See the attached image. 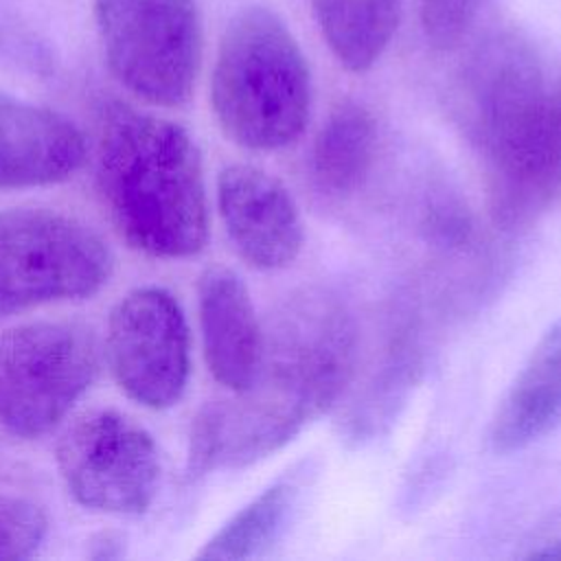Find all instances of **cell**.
Segmentation results:
<instances>
[{
  "instance_id": "8",
  "label": "cell",
  "mask_w": 561,
  "mask_h": 561,
  "mask_svg": "<svg viewBox=\"0 0 561 561\" xmlns=\"http://www.w3.org/2000/svg\"><path fill=\"white\" fill-rule=\"evenodd\" d=\"M59 476L77 504L110 515H140L158 493L153 436L127 414L99 408L77 416L55 447Z\"/></svg>"
},
{
  "instance_id": "22",
  "label": "cell",
  "mask_w": 561,
  "mask_h": 561,
  "mask_svg": "<svg viewBox=\"0 0 561 561\" xmlns=\"http://www.w3.org/2000/svg\"><path fill=\"white\" fill-rule=\"evenodd\" d=\"M528 557H530V559H561V539L550 541V543H543L541 548L533 550Z\"/></svg>"
},
{
  "instance_id": "14",
  "label": "cell",
  "mask_w": 561,
  "mask_h": 561,
  "mask_svg": "<svg viewBox=\"0 0 561 561\" xmlns=\"http://www.w3.org/2000/svg\"><path fill=\"white\" fill-rule=\"evenodd\" d=\"M561 423V318L539 337L491 423L497 454L519 451Z\"/></svg>"
},
{
  "instance_id": "11",
  "label": "cell",
  "mask_w": 561,
  "mask_h": 561,
  "mask_svg": "<svg viewBox=\"0 0 561 561\" xmlns=\"http://www.w3.org/2000/svg\"><path fill=\"white\" fill-rule=\"evenodd\" d=\"M85 153V136L68 116L0 90V191L66 182Z\"/></svg>"
},
{
  "instance_id": "10",
  "label": "cell",
  "mask_w": 561,
  "mask_h": 561,
  "mask_svg": "<svg viewBox=\"0 0 561 561\" xmlns=\"http://www.w3.org/2000/svg\"><path fill=\"white\" fill-rule=\"evenodd\" d=\"M217 204L226 234L248 265L283 270L298 259L302 219L274 175L252 164H230L217 178Z\"/></svg>"
},
{
  "instance_id": "15",
  "label": "cell",
  "mask_w": 561,
  "mask_h": 561,
  "mask_svg": "<svg viewBox=\"0 0 561 561\" xmlns=\"http://www.w3.org/2000/svg\"><path fill=\"white\" fill-rule=\"evenodd\" d=\"M377 121L359 101L337 103L320 125L311 147V175L329 195L355 193L377 156Z\"/></svg>"
},
{
  "instance_id": "9",
  "label": "cell",
  "mask_w": 561,
  "mask_h": 561,
  "mask_svg": "<svg viewBox=\"0 0 561 561\" xmlns=\"http://www.w3.org/2000/svg\"><path fill=\"white\" fill-rule=\"evenodd\" d=\"M105 359L131 401L149 410L175 405L191 377V335L178 298L156 285L127 291L107 318Z\"/></svg>"
},
{
  "instance_id": "1",
  "label": "cell",
  "mask_w": 561,
  "mask_h": 561,
  "mask_svg": "<svg viewBox=\"0 0 561 561\" xmlns=\"http://www.w3.org/2000/svg\"><path fill=\"white\" fill-rule=\"evenodd\" d=\"M256 381L234 399L204 403L191 423L186 478L243 469L283 449L348 386L357 329L344 302L322 289L294 294L263 331Z\"/></svg>"
},
{
  "instance_id": "18",
  "label": "cell",
  "mask_w": 561,
  "mask_h": 561,
  "mask_svg": "<svg viewBox=\"0 0 561 561\" xmlns=\"http://www.w3.org/2000/svg\"><path fill=\"white\" fill-rule=\"evenodd\" d=\"M0 64L37 79L57 75V53L24 18L0 7Z\"/></svg>"
},
{
  "instance_id": "20",
  "label": "cell",
  "mask_w": 561,
  "mask_h": 561,
  "mask_svg": "<svg viewBox=\"0 0 561 561\" xmlns=\"http://www.w3.org/2000/svg\"><path fill=\"white\" fill-rule=\"evenodd\" d=\"M482 0H416L419 24L434 50L456 48L480 13Z\"/></svg>"
},
{
  "instance_id": "16",
  "label": "cell",
  "mask_w": 561,
  "mask_h": 561,
  "mask_svg": "<svg viewBox=\"0 0 561 561\" xmlns=\"http://www.w3.org/2000/svg\"><path fill=\"white\" fill-rule=\"evenodd\" d=\"M309 7L329 50L351 72L375 66L401 15V0H309Z\"/></svg>"
},
{
  "instance_id": "7",
  "label": "cell",
  "mask_w": 561,
  "mask_h": 561,
  "mask_svg": "<svg viewBox=\"0 0 561 561\" xmlns=\"http://www.w3.org/2000/svg\"><path fill=\"white\" fill-rule=\"evenodd\" d=\"M550 85L537 48L519 31H491L469 50L456 75L454 107L486 171L528 138Z\"/></svg>"
},
{
  "instance_id": "13",
  "label": "cell",
  "mask_w": 561,
  "mask_h": 561,
  "mask_svg": "<svg viewBox=\"0 0 561 561\" xmlns=\"http://www.w3.org/2000/svg\"><path fill=\"white\" fill-rule=\"evenodd\" d=\"M493 219L511 230L561 199V75L524 145L486 173Z\"/></svg>"
},
{
  "instance_id": "17",
  "label": "cell",
  "mask_w": 561,
  "mask_h": 561,
  "mask_svg": "<svg viewBox=\"0 0 561 561\" xmlns=\"http://www.w3.org/2000/svg\"><path fill=\"white\" fill-rule=\"evenodd\" d=\"M296 486L278 480L239 508L197 552V559L243 561L263 554L285 530Z\"/></svg>"
},
{
  "instance_id": "2",
  "label": "cell",
  "mask_w": 561,
  "mask_h": 561,
  "mask_svg": "<svg viewBox=\"0 0 561 561\" xmlns=\"http://www.w3.org/2000/svg\"><path fill=\"white\" fill-rule=\"evenodd\" d=\"M94 180L116 232L153 259H188L208 241L202 153L178 123L112 101L101 110Z\"/></svg>"
},
{
  "instance_id": "3",
  "label": "cell",
  "mask_w": 561,
  "mask_h": 561,
  "mask_svg": "<svg viewBox=\"0 0 561 561\" xmlns=\"http://www.w3.org/2000/svg\"><path fill=\"white\" fill-rule=\"evenodd\" d=\"M210 107L221 131L252 151L283 149L302 136L311 72L274 9L243 7L226 24L210 72Z\"/></svg>"
},
{
  "instance_id": "12",
  "label": "cell",
  "mask_w": 561,
  "mask_h": 561,
  "mask_svg": "<svg viewBox=\"0 0 561 561\" xmlns=\"http://www.w3.org/2000/svg\"><path fill=\"white\" fill-rule=\"evenodd\" d=\"M197 311L210 375L234 394L250 390L261 370L265 335L241 276L221 265L204 270Z\"/></svg>"
},
{
  "instance_id": "19",
  "label": "cell",
  "mask_w": 561,
  "mask_h": 561,
  "mask_svg": "<svg viewBox=\"0 0 561 561\" xmlns=\"http://www.w3.org/2000/svg\"><path fill=\"white\" fill-rule=\"evenodd\" d=\"M48 530L46 513L26 497L0 495V559H28Z\"/></svg>"
},
{
  "instance_id": "5",
  "label": "cell",
  "mask_w": 561,
  "mask_h": 561,
  "mask_svg": "<svg viewBox=\"0 0 561 561\" xmlns=\"http://www.w3.org/2000/svg\"><path fill=\"white\" fill-rule=\"evenodd\" d=\"M101 368L94 333L70 320H37L0 333V427L22 440L53 432Z\"/></svg>"
},
{
  "instance_id": "6",
  "label": "cell",
  "mask_w": 561,
  "mask_h": 561,
  "mask_svg": "<svg viewBox=\"0 0 561 561\" xmlns=\"http://www.w3.org/2000/svg\"><path fill=\"white\" fill-rule=\"evenodd\" d=\"M92 18L112 77L136 99L184 105L199 75L197 0H92Z\"/></svg>"
},
{
  "instance_id": "21",
  "label": "cell",
  "mask_w": 561,
  "mask_h": 561,
  "mask_svg": "<svg viewBox=\"0 0 561 561\" xmlns=\"http://www.w3.org/2000/svg\"><path fill=\"white\" fill-rule=\"evenodd\" d=\"M125 552V541L118 533H112V530H105V533H99L92 537L90 541V550H88V557L90 559H96V561H110V559H118L121 554Z\"/></svg>"
},
{
  "instance_id": "4",
  "label": "cell",
  "mask_w": 561,
  "mask_h": 561,
  "mask_svg": "<svg viewBox=\"0 0 561 561\" xmlns=\"http://www.w3.org/2000/svg\"><path fill=\"white\" fill-rule=\"evenodd\" d=\"M114 270L103 237L50 208L0 210V318L101 291Z\"/></svg>"
}]
</instances>
